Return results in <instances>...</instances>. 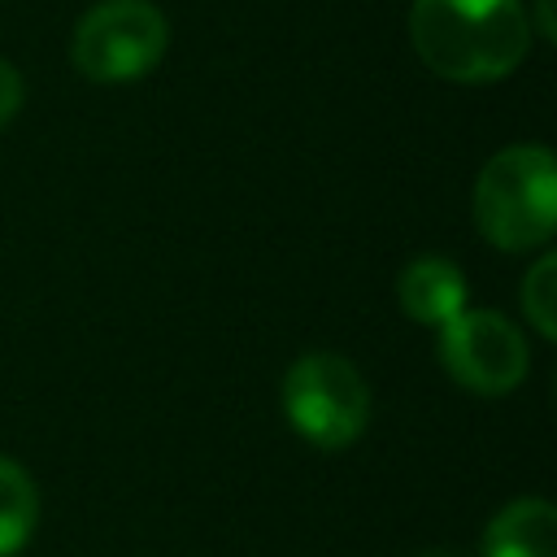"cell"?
Returning <instances> with one entry per match:
<instances>
[{"label":"cell","instance_id":"1","mask_svg":"<svg viewBox=\"0 0 557 557\" xmlns=\"http://www.w3.org/2000/svg\"><path fill=\"white\" fill-rule=\"evenodd\" d=\"M409 44L448 83H496L527 61L531 17L522 0H413Z\"/></svg>","mask_w":557,"mask_h":557},{"label":"cell","instance_id":"2","mask_svg":"<svg viewBox=\"0 0 557 557\" xmlns=\"http://www.w3.org/2000/svg\"><path fill=\"white\" fill-rule=\"evenodd\" d=\"M474 226L500 252H531L553 239L557 161L544 144H509L479 170Z\"/></svg>","mask_w":557,"mask_h":557},{"label":"cell","instance_id":"3","mask_svg":"<svg viewBox=\"0 0 557 557\" xmlns=\"http://www.w3.org/2000/svg\"><path fill=\"white\" fill-rule=\"evenodd\" d=\"M283 418L318 453H339L370 426V387L361 370L326 348L296 357L278 383Z\"/></svg>","mask_w":557,"mask_h":557},{"label":"cell","instance_id":"4","mask_svg":"<svg viewBox=\"0 0 557 557\" xmlns=\"http://www.w3.org/2000/svg\"><path fill=\"white\" fill-rule=\"evenodd\" d=\"M165 44L170 22L152 0H100L78 17L70 61L91 83H135L157 70Z\"/></svg>","mask_w":557,"mask_h":557},{"label":"cell","instance_id":"5","mask_svg":"<svg viewBox=\"0 0 557 557\" xmlns=\"http://www.w3.org/2000/svg\"><path fill=\"white\" fill-rule=\"evenodd\" d=\"M440 366L457 387L474 396H509L531 370V348L522 326L505 313L461 309L440 326Z\"/></svg>","mask_w":557,"mask_h":557},{"label":"cell","instance_id":"6","mask_svg":"<svg viewBox=\"0 0 557 557\" xmlns=\"http://www.w3.org/2000/svg\"><path fill=\"white\" fill-rule=\"evenodd\" d=\"M466 274L461 265H453L448 257H413L400 278H396V300H400V313L418 326H444L453 322L461 309H466Z\"/></svg>","mask_w":557,"mask_h":557},{"label":"cell","instance_id":"7","mask_svg":"<svg viewBox=\"0 0 557 557\" xmlns=\"http://www.w3.org/2000/svg\"><path fill=\"white\" fill-rule=\"evenodd\" d=\"M483 557H557V509L540 496L509 500L479 540Z\"/></svg>","mask_w":557,"mask_h":557},{"label":"cell","instance_id":"8","mask_svg":"<svg viewBox=\"0 0 557 557\" xmlns=\"http://www.w3.org/2000/svg\"><path fill=\"white\" fill-rule=\"evenodd\" d=\"M39 527V487L13 457H0V557H17Z\"/></svg>","mask_w":557,"mask_h":557},{"label":"cell","instance_id":"9","mask_svg":"<svg viewBox=\"0 0 557 557\" xmlns=\"http://www.w3.org/2000/svg\"><path fill=\"white\" fill-rule=\"evenodd\" d=\"M518 300H522V318L531 322V331L540 339H557V257L553 252H544L527 270Z\"/></svg>","mask_w":557,"mask_h":557},{"label":"cell","instance_id":"10","mask_svg":"<svg viewBox=\"0 0 557 557\" xmlns=\"http://www.w3.org/2000/svg\"><path fill=\"white\" fill-rule=\"evenodd\" d=\"M22 100H26V87H22V74L0 57V131L17 117V109H22Z\"/></svg>","mask_w":557,"mask_h":557},{"label":"cell","instance_id":"11","mask_svg":"<svg viewBox=\"0 0 557 557\" xmlns=\"http://www.w3.org/2000/svg\"><path fill=\"white\" fill-rule=\"evenodd\" d=\"M418 557H461V553H453V548H426V553H418Z\"/></svg>","mask_w":557,"mask_h":557}]
</instances>
